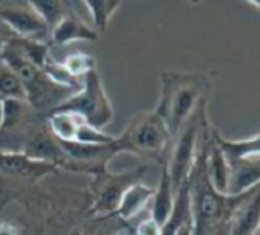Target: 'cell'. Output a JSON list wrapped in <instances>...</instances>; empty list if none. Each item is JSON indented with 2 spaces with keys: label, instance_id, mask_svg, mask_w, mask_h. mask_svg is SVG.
<instances>
[{
  "label": "cell",
  "instance_id": "obj_3",
  "mask_svg": "<svg viewBox=\"0 0 260 235\" xmlns=\"http://www.w3.org/2000/svg\"><path fill=\"white\" fill-rule=\"evenodd\" d=\"M172 137L167 124L156 112H140L129 120L124 133L115 138L117 154L129 152L138 157L163 159Z\"/></svg>",
  "mask_w": 260,
  "mask_h": 235
},
{
  "label": "cell",
  "instance_id": "obj_11",
  "mask_svg": "<svg viewBox=\"0 0 260 235\" xmlns=\"http://www.w3.org/2000/svg\"><path fill=\"white\" fill-rule=\"evenodd\" d=\"M100 34L94 28L87 27L75 13H68L57 21L52 28V41L57 46H64L73 41H98Z\"/></svg>",
  "mask_w": 260,
  "mask_h": 235
},
{
  "label": "cell",
  "instance_id": "obj_26",
  "mask_svg": "<svg viewBox=\"0 0 260 235\" xmlns=\"http://www.w3.org/2000/svg\"><path fill=\"white\" fill-rule=\"evenodd\" d=\"M6 45H7V39L0 38V55H2V51H4V48H6Z\"/></svg>",
  "mask_w": 260,
  "mask_h": 235
},
{
  "label": "cell",
  "instance_id": "obj_24",
  "mask_svg": "<svg viewBox=\"0 0 260 235\" xmlns=\"http://www.w3.org/2000/svg\"><path fill=\"white\" fill-rule=\"evenodd\" d=\"M137 233H142V235H156L159 233V225L154 221V219L149 216L145 221H142L137 228Z\"/></svg>",
  "mask_w": 260,
  "mask_h": 235
},
{
  "label": "cell",
  "instance_id": "obj_5",
  "mask_svg": "<svg viewBox=\"0 0 260 235\" xmlns=\"http://www.w3.org/2000/svg\"><path fill=\"white\" fill-rule=\"evenodd\" d=\"M204 127H206V101L200 103L195 113L189 117L188 122L175 135L177 142H175L174 150L170 154V161L167 163L174 193L179 189L182 182L188 181V175L191 172L193 163H195Z\"/></svg>",
  "mask_w": 260,
  "mask_h": 235
},
{
  "label": "cell",
  "instance_id": "obj_16",
  "mask_svg": "<svg viewBox=\"0 0 260 235\" xmlns=\"http://www.w3.org/2000/svg\"><path fill=\"white\" fill-rule=\"evenodd\" d=\"M154 205H152L151 218L161 226L165 225V221L168 219L172 211V204H174V188H172L170 174H168L167 161H163V166H161V177H159V186L157 191H154Z\"/></svg>",
  "mask_w": 260,
  "mask_h": 235
},
{
  "label": "cell",
  "instance_id": "obj_14",
  "mask_svg": "<svg viewBox=\"0 0 260 235\" xmlns=\"http://www.w3.org/2000/svg\"><path fill=\"white\" fill-rule=\"evenodd\" d=\"M156 189L149 188L147 184H144L142 181L133 182L126 191H124L122 198H120V204L117 207L115 214L119 216L124 221H131L133 218H137L144 207L149 204V200L152 198Z\"/></svg>",
  "mask_w": 260,
  "mask_h": 235
},
{
  "label": "cell",
  "instance_id": "obj_12",
  "mask_svg": "<svg viewBox=\"0 0 260 235\" xmlns=\"http://www.w3.org/2000/svg\"><path fill=\"white\" fill-rule=\"evenodd\" d=\"M260 182L258 156H251L246 159H239L229 164V194H239L255 188Z\"/></svg>",
  "mask_w": 260,
  "mask_h": 235
},
{
  "label": "cell",
  "instance_id": "obj_22",
  "mask_svg": "<svg viewBox=\"0 0 260 235\" xmlns=\"http://www.w3.org/2000/svg\"><path fill=\"white\" fill-rule=\"evenodd\" d=\"M62 65L66 68V71L73 76V78H80V76H85L89 71L96 69V60H94L90 55L82 53V51H75V53H69L64 58Z\"/></svg>",
  "mask_w": 260,
  "mask_h": 235
},
{
  "label": "cell",
  "instance_id": "obj_18",
  "mask_svg": "<svg viewBox=\"0 0 260 235\" xmlns=\"http://www.w3.org/2000/svg\"><path fill=\"white\" fill-rule=\"evenodd\" d=\"M7 97L27 99V90L16 71L0 58V99Z\"/></svg>",
  "mask_w": 260,
  "mask_h": 235
},
{
  "label": "cell",
  "instance_id": "obj_19",
  "mask_svg": "<svg viewBox=\"0 0 260 235\" xmlns=\"http://www.w3.org/2000/svg\"><path fill=\"white\" fill-rule=\"evenodd\" d=\"M11 43L34 65H38L41 69L45 68L46 60H48V45L46 43H43L41 39H23V38L11 39Z\"/></svg>",
  "mask_w": 260,
  "mask_h": 235
},
{
  "label": "cell",
  "instance_id": "obj_13",
  "mask_svg": "<svg viewBox=\"0 0 260 235\" xmlns=\"http://www.w3.org/2000/svg\"><path fill=\"white\" fill-rule=\"evenodd\" d=\"M212 142L218 145V149L221 150V154L225 156L226 163H236L239 159H246L251 156H258L260 154V137L248 138V140H226L219 135V131H216L214 127H211L209 131Z\"/></svg>",
  "mask_w": 260,
  "mask_h": 235
},
{
  "label": "cell",
  "instance_id": "obj_20",
  "mask_svg": "<svg viewBox=\"0 0 260 235\" xmlns=\"http://www.w3.org/2000/svg\"><path fill=\"white\" fill-rule=\"evenodd\" d=\"M83 2L89 7V13L92 16L96 28H100L101 32L106 30L110 18L120 6V0H83Z\"/></svg>",
  "mask_w": 260,
  "mask_h": 235
},
{
  "label": "cell",
  "instance_id": "obj_17",
  "mask_svg": "<svg viewBox=\"0 0 260 235\" xmlns=\"http://www.w3.org/2000/svg\"><path fill=\"white\" fill-rule=\"evenodd\" d=\"M85 122L82 115L75 112H57L53 110L48 117V127L50 131L62 142H73L76 140L78 127Z\"/></svg>",
  "mask_w": 260,
  "mask_h": 235
},
{
  "label": "cell",
  "instance_id": "obj_8",
  "mask_svg": "<svg viewBox=\"0 0 260 235\" xmlns=\"http://www.w3.org/2000/svg\"><path fill=\"white\" fill-rule=\"evenodd\" d=\"M0 21H4L18 38L23 39H43L50 30L46 21L28 4L0 7Z\"/></svg>",
  "mask_w": 260,
  "mask_h": 235
},
{
  "label": "cell",
  "instance_id": "obj_7",
  "mask_svg": "<svg viewBox=\"0 0 260 235\" xmlns=\"http://www.w3.org/2000/svg\"><path fill=\"white\" fill-rule=\"evenodd\" d=\"M145 175H147V164L135 168L129 174H110L106 168L94 174V207L90 209V212L101 216V218L115 214L124 191L133 182L142 181V177H145Z\"/></svg>",
  "mask_w": 260,
  "mask_h": 235
},
{
  "label": "cell",
  "instance_id": "obj_9",
  "mask_svg": "<svg viewBox=\"0 0 260 235\" xmlns=\"http://www.w3.org/2000/svg\"><path fill=\"white\" fill-rule=\"evenodd\" d=\"M21 152L27 157H30V159L53 163L58 168L62 166V163L66 159L64 149H62L58 138L50 131V127L32 131L27 137V142H25Z\"/></svg>",
  "mask_w": 260,
  "mask_h": 235
},
{
  "label": "cell",
  "instance_id": "obj_21",
  "mask_svg": "<svg viewBox=\"0 0 260 235\" xmlns=\"http://www.w3.org/2000/svg\"><path fill=\"white\" fill-rule=\"evenodd\" d=\"M27 4L46 21L50 30L66 14L64 0H27Z\"/></svg>",
  "mask_w": 260,
  "mask_h": 235
},
{
  "label": "cell",
  "instance_id": "obj_10",
  "mask_svg": "<svg viewBox=\"0 0 260 235\" xmlns=\"http://www.w3.org/2000/svg\"><path fill=\"white\" fill-rule=\"evenodd\" d=\"M159 233L163 235H193V211L191 198H189L188 181L182 182L174 193L172 211Z\"/></svg>",
  "mask_w": 260,
  "mask_h": 235
},
{
  "label": "cell",
  "instance_id": "obj_27",
  "mask_svg": "<svg viewBox=\"0 0 260 235\" xmlns=\"http://www.w3.org/2000/svg\"><path fill=\"white\" fill-rule=\"evenodd\" d=\"M2 120H4V112H2V103H0V127H2Z\"/></svg>",
  "mask_w": 260,
  "mask_h": 235
},
{
  "label": "cell",
  "instance_id": "obj_4",
  "mask_svg": "<svg viewBox=\"0 0 260 235\" xmlns=\"http://www.w3.org/2000/svg\"><path fill=\"white\" fill-rule=\"evenodd\" d=\"M53 110L78 113V115L83 117L87 124L98 127V129H105L115 117L112 101L106 94L103 80H101L100 73L96 69L87 73L83 76L82 87L76 92H73L68 99H64L58 106H55Z\"/></svg>",
  "mask_w": 260,
  "mask_h": 235
},
{
  "label": "cell",
  "instance_id": "obj_25",
  "mask_svg": "<svg viewBox=\"0 0 260 235\" xmlns=\"http://www.w3.org/2000/svg\"><path fill=\"white\" fill-rule=\"evenodd\" d=\"M0 233H18V230L14 228L13 225H9V223H0Z\"/></svg>",
  "mask_w": 260,
  "mask_h": 235
},
{
  "label": "cell",
  "instance_id": "obj_6",
  "mask_svg": "<svg viewBox=\"0 0 260 235\" xmlns=\"http://www.w3.org/2000/svg\"><path fill=\"white\" fill-rule=\"evenodd\" d=\"M58 174V166L46 161H36L20 150H0V198L16 184V191L25 184H36L46 175Z\"/></svg>",
  "mask_w": 260,
  "mask_h": 235
},
{
  "label": "cell",
  "instance_id": "obj_23",
  "mask_svg": "<svg viewBox=\"0 0 260 235\" xmlns=\"http://www.w3.org/2000/svg\"><path fill=\"white\" fill-rule=\"evenodd\" d=\"M115 138L106 135L103 129H98V127L90 126V124L83 122L78 127V133H76V142H85V143H113Z\"/></svg>",
  "mask_w": 260,
  "mask_h": 235
},
{
  "label": "cell",
  "instance_id": "obj_2",
  "mask_svg": "<svg viewBox=\"0 0 260 235\" xmlns=\"http://www.w3.org/2000/svg\"><path fill=\"white\" fill-rule=\"evenodd\" d=\"M211 78L204 73H161V99L154 112L167 124L172 138L207 99Z\"/></svg>",
  "mask_w": 260,
  "mask_h": 235
},
{
  "label": "cell",
  "instance_id": "obj_15",
  "mask_svg": "<svg viewBox=\"0 0 260 235\" xmlns=\"http://www.w3.org/2000/svg\"><path fill=\"white\" fill-rule=\"evenodd\" d=\"M258 232V191L243 202L229 225V233L250 235Z\"/></svg>",
  "mask_w": 260,
  "mask_h": 235
},
{
  "label": "cell",
  "instance_id": "obj_1",
  "mask_svg": "<svg viewBox=\"0 0 260 235\" xmlns=\"http://www.w3.org/2000/svg\"><path fill=\"white\" fill-rule=\"evenodd\" d=\"M200 142L202 143L197 150L195 163L188 175V188L193 211V235L221 233L225 230L229 232V228L225 226L230 225L234 214L243 205V202H246L255 191H258V186L239 194L219 193L212 186L207 175V135H202Z\"/></svg>",
  "mask_w": 260,
  "mask_h": 235
}]
</instances>
